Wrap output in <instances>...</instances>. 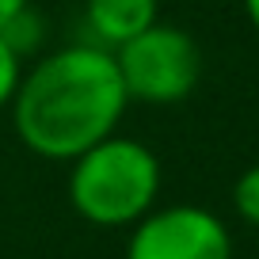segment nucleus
<instances>
[{
	"label": "nucleus",
	"instance_id": "1",
	"mask_svg": "<svg viewBox=\"0 0 259 259\" xmlns=\"http://www.w3.org/2000/svg\"><path fill=\"white\" fill-rule=\"evenodd\" d=\"M130 107L118 61L96 42L42 54L12 99V130L42 160H76L84 149L118 134V122Z\"/></svg>",
	"mask_w": 259,
	"mask_h": 259
},
{
	"label": "nucleus",
	"instance_id": "2",
	"mask_svg": "<svg viewBox=\"0 0 259 259\" xmlns=\"http://www.w3.org/2000/svg\"><path fill=\"white\" fill-rule=\"evenodd\" d=\"M160 160L138 138L111 134L69 160V202L88 225L130 229L160 198Z\"/></svg>",
	"mask_w": 259,
	"mask_h": 259
},
{
	"label": "nucleus",
	"instance_id": "3",
	"mask_svg": "<svg viewBox=\"0 0 259 259\" xmlns=\"http://www.w3.org/2000/svg\"><path fill=\"white\" fill-rule=\"evenodd\" d=\"M111 54L118 61L130 103L138 99V103H153V107H171L191 96L198 88V76H202L198 42L183 27L160 23V19Z\"/></svg>",
	"mask_w": 259,
	"mask_h": 259
},
{
	"label": "nucleus",
	"instance_id": "4",
	"mask_svg": "<svg viewBox=\"0 0 259 259\" xmlns=\"http://www.w3.org/2000/svg\"><path fill=\"white\" fill-rule=\"evenodd\" d=\"M126 259H233V236L206 206H153L138 225H130Z\"/></svg>",
	"mask_w": 259,
	"mask_h": 259
},
{
	"label": "nucleus",
	"instance_id": "5",
	"mask_svg": "<svg viewBox=\"0 0 259 259\" xmlns=\"http://www.w3.org/2000/svg\"><path fill=\"white\" fill-rule=\"evenodd\" d=\"M160 19V0H84L88 42L118 50Z\"/></svg>",
	"mask_w": 259,
	"mask_h": 259
},
{
	"label": "nucleus",
	"instance_id": "6",
	"mask_svg": "<svg viewBox=\"0 0 259 259\" xmlns=\"http://www.w3.org/2000/svg\"><path fill=\"white\" fill-rule=\"evenodd\" d=\"M233 210L240 221H248L251 229H259V164L244 168L233 183Z\"/></svg>",
	"mask_w": 259,
	"mask_h": 259
},
{
	"label": "nucleus",
	"instance_id": "7",
	"mask_svg": "<svg viewBox=\"0 0 259 259\" xmlns=\"http://www.w3.org/2000/svg\"><path fill=\"white\" fill-rule=\"evenodd\" d=\"M42 31H46V27H42V16H38L34 8H27V12H19V16L12 19L0 34H4V38L19 50V57H27L31 50L42 46Z\"/></svg>",
	"mask_w": 259,
	"mask_h": 259
},
{
	"label": "nucleus",
	"instance_id": "8",
	"mask_svg": "<svg viewBox=\"0 0 259 259\" xmlns=\"http://www.w3.org/2000/svg\"><path fill=\"white\" fill-rule=\"evenodd\" d=\"M19 80H23V57H19V50L0 34V111L12 107Z\"/></svg>",
	"mask_w": 259,
	"mask_h": 259
},
{
	"label": "nucleus",
	"instance_id": "9",
	"mask_svg": "<svg viewBox=\"0 0 259 259\" xmlns=\"http://www.w3.org/2000/svg\"><path fill=\"white\" fill-rule=\"evenodd\" d=\"M27 8H31V0H0V31H4L19 12H27Z\"/></svg>",
	"mask_w": 259,
	"mask_h": 259
},
{
	"label": "nucleus",
	"instance_id": "10",
	"mask_svg": "<svg viewBox=\"0 0 259 259\" xmlns=\"http://www.w3.org/2000/svg\"><path fill=\"white\" fill-rule=\"evenodd\" d=\"M244 16H248V23L259 31V0H244Z\"/></svg>",
	"mask_w": 259,
	"mask_h": 259
}]
</instances>
